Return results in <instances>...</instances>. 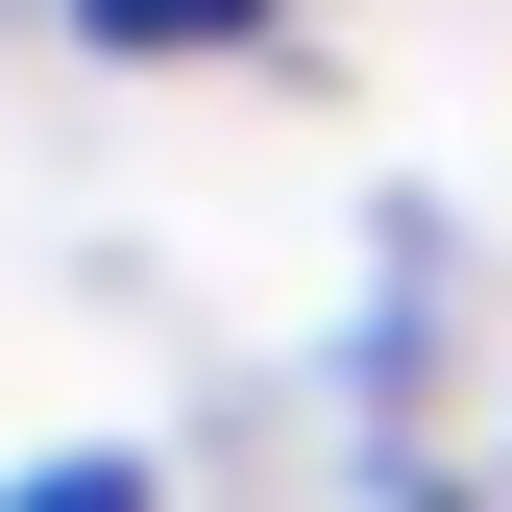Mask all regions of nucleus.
Returning <instances> with one entry per match:
<instances>
[{"mask_svg": "<svg viewBox=\"0 0 512 512\" xmlns=\"http://www.w3.org/2000/svg\"><path fill=\"white\" fill-rule=\"evenodd\" d=\"M0 512H147V488H122V464H49V488H0Z\"/></svg>", "mask_w": 512, "mask_h": 512, "instance_id": "1", "label": "nucleus"}, {"mask_svg": "<svg viewBox=\"0 0 512 512\" xmlns=\"http://www.w3.org/2000/svg\"><path fill=\"white\" fill-rule=\"evenodd\" d=\"M98 25H147V49H196V25H244V0H98Z\"/></svg>", "mask_w": 512, "mask_h": 512, "instance_id": "2", "label": "nucleus"}]
</instances>
